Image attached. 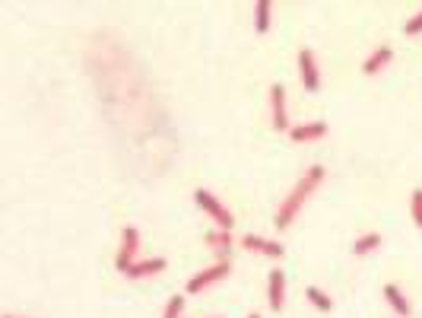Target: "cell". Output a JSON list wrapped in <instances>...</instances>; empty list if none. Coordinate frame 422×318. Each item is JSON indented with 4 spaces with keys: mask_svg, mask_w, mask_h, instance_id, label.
<instances>
[{
    "mask_svg": "<svg viewBox=\"0 0 422 318\" xmlns=\"http://www.w3.org/2000/svg\"><path fill=\"white\" fill-rule=\"evenodd\" d=\"M324 179H328V169H324L321 162H315V166L305 169V175L296 181V185H292V191L280 201V207H276V213H274V226L280 229V233L296 223V216L302 213V207L311 201V194L324 185Z\"/></svg>",
    "mask_w": 422,
    "mask_h": 318,
    "instance_id": "obj_1",
    "label": "cell"
},
{
    "mask_svg": "<svg viewBox=\"0 0 422 318\" xmlns=\"http://www.w3.org/2000/svg\"><path fill=\"white\" fill-rule=\"evenodd\" d=\"M410 216H413V223L422 229V188H416L413 198H410Z\"/></svg>",
    "mask_w": 422,
    "mask_h": 318,
    "instance_id": "obj_18",
    "label": "cell"
},
{
    "mask_svg": "<svg viewBox=\"0 0 422 318\" xmlns=\"http://www.w3.org/2000/svg\"><path fill=\"white\" fill-rule=\"evenodd\" d=\"M391 60H394V48H391V45H378V48L362 60V73H365V77H378V73L384 70Z\"/></svg>",
    "mask_w": 422,
    "mask_h": 318,
    "instance_id": "obj_10",
    "label": "cell"
},
{
    "mask_svg": "<svg viewBox=\"0 0 422 318\" xmlns=\"http://www.w3.org/2000/svg\"><path fill=\"white\" fill-rule=\"evenodd\" d=\"M203 242H207L210 248H213L216 255H220V261H232V248H235V235L229 233V229H210L207 235H203Z\"/></svg>",
    "mask_w": 422,
    "mask_h": 318,
    "instance_id": "obj_8",
    "label": "cell"
},
{
    "mask_svg": "<svg viewBox=\"0 0 422 318\" xmlns=\"http://www.w3.org/2000/svg\"><path fill=\"white\" fill-rule=\"evenodd\" d=\"M267 306L274 312H283L286 309V274L280 267H274L267 274Z\"/></svg>",
    "mask_w": 422,
    "mask_h": 318,
    "instance_id": "obj_7",
    "label": "cell"
},
{
    "mask_svg": "<svg viewBox=\"0 0 422 318\" xmlns=\"http://www.w3.org/2000/svg\"><path fill=\"white\" fill-rule=\"evenodd\" d=\"M168 267V261L166 258H140L137 265H134L131 270H127V280H143V277H156V274H162V270Z\"/></svg>",
    "mask_w": 422,
    "mask_h": 318,
    "instance_id": "obj_11",
    "label": "cell"
},
{
    "mask_svg": "<svg viewBox=\"0 0 422 318\" xmlns=\"http://www.w3.org/2000/svg\"><path fill=\"white\" fill-rule=\"evenodd\" d=\"M185 296L181 293H175L172 300H168V306H166V312H162V318H181V312H185Z\"/></svg>",
    "mask_w": 422,
    "mask_h": 318,
    "instance_id": "obj_17",
    "label": "cell"
},
{
    "mask_svg": "<svg viewBox=\"0 0 422 318\" xmlns=\"http://www.w3.org/2000/svg\"><path fill=\"white\" fill-rule=\"evenodd\" d=\"M404 32H406V36H422V10L416 13V16L406 19V23H404Z\"/></svg>",
    "mask_w": 422,
    "mask_h": 318,
    "instance_id": "obj_19",
    "label": "cell"
},
{
    "mask_svg": "<svg viewBox=\"0 0 422 318\" xmlns=\"http://www.w3.org/2000/svg\"><path fill=\"white\" fill-rule=\"evenodd\" d=\"M0 318H26V315H0Z\"/></svg>",
    "mask_w": 422,
    "mask_h": 318,
    "instance_id": "obj_20",
    "label": "cell"
},
{
    "mask_svg": "<svg viewBox=\"0 0 422 318\" xmlns=\"http://www.w3.org/2000/svg\"><path fill=\"white\" fill-rule=\"evenodd\" d=\"M229 274H232V261H216V265L197 270V274L190 277V280H188V293H194V296L203 293V290H210L213 283H222Z\"/></svg>",
    "mask_w": 422,
    "mask_h": 318,
    "instance_id": "obj_3",
    "label": "cell"
},
{
    "mask_svg": "<svg viewBox=\"0 0 422 318\" xmlns=\"http://www.w3.org/2000/svg\"><path fill=\"white\" fill-rule=\"evenodd\" d=\"M270 127L276 134L289 131V108H286V86L283 83H274L270 86Z\"/></svg>",
    "mask_w": 422,
    "mask_h": 318,
    "instance_id": "obj_5",
    "label": "cell"
},
{
    "mask_svg": "<svg viewBox=\"0 0 422 318\" xmlns=\"http://www.w3.org/2000/svg\"><path fill=\"white\" fill-rule=\"evenodd\" d=\"M298 80L308 92H318L321 90V70H318V58L311 48H302L298 51Z\"/></svg>",
    "mask_w": 422,
    "mask_h": 318,
    "instance_id": "obj_6",
    "label": "cell"
},
{
    "mask_svg": "<svg viewBox=\"0 0 422 318\" xmlns=\"http://www.w3.org/2000/svg\"><path fill=\"white\" fill-rule=\"evenodd\" d=\"M248 318H261V315H257V312H251V315H248Z\"/></svg>",
    "mask_w": 422,
    "mask_h": 318,
    "instance_id": "obj_21",
    "label": "cell"
},
{
    "mask_svg": "<svg viewBox=\"0 0 422 318\" xmlns=\"http://www.w3.org/2000/svg\"><path fill=\"white\" fill-rule=\"evenodd\" d=\"M194 204L200 207V211L216 223V229H229V233H232V226H235V213L229 211V207L222 204V201L216 198L213 191H207V188H197V191H194Z\"/></svg>",
    "mask_w": 422,
    "mask_h": 318,
    "instance_id": "obj_2",
    "label": "cell"
},
{
    "mask_svg": "<svg viewBox=\"0 0 422 318\" xmlns=\"http://www.w3.org/2000/svg\"><path fill=\"white\" fill-rule=\"evenodd\" d=\"M242 248H248V252H257V255H264L267 252V239L264 235H257V233H248V235H242V242H238Z\"/></svg>",
    "mask_w": 422,
    "mask_h": 318,
    "instance_id": "obj_16",
    "label": "cell"
},
{
    "mask_svg": "<svg viewBox=\"0 0 422 318\" xmlns=\"http://www.w3.org/2000/svg\"><path fill=\"white\" fill-rule=\"evenodd\" d=\"M381 242H384V235L381 233H365V235H359V239L352 242L350 252L356 255V258H365V255H372L375 248H381Z\"/></svg>",
    "mask_w": 422,
    "mask_h": 318,
    "instance_id": "obj_13",
    "label": "cell"
},
{
    "mask_svg": "<svg viewBox=\"0 0 422 318\" xmlns=\"http://www.w3.org/2000/svg\"><path fill=\"white\" fill-rule=\"evenodd\" d=\"M384 300H387V306H391L400 318H410L413 315V302L406 300V293L397 287V283H387V287H384Z\"/></svg>",
    "mask_w": 422,
    "mask_h": 318,
    "instance_id": "obj_12",
    "label": "cell"
},
{
    "mask_svg": "<svg viewBox=\"0 0 422 318\" xmlns=\"http://www.w3.org/2000/svg\"><path fill=\"white\" fill-rule=\"evenodd\" d=\"M137 261H140V233L134 226H124L121 229V248H118V258H114V267L121 274H127Z\"/></svg>",
    "mask_w": 422,
    "mask_h": 318,
    "instance_id": "obj_4",
    "label": "cell"
},
{
    "mask_svg": "<svg viewBox=\"0 0 422 318\" xmlns=\"http://www.w3.org/2000/svg\"><path fill=\"white\" fill-rule=\"evenodd\" d=\"M270 16H274V4L270 0H257L254 4V32L264 36L270 29Z\"/></svg>",
    "mask_w": 422,
    "mask_h": 318,
    "instance_id": "obj_14",
    "label": "cell"
},
{
    "mask_svg": "<svg viewBox=\"0 0 422 318\" xmlns=\"http://www.w3.org/2000/svg\"><path fill=\"white\" fill-rule=\"evenodd\" d=\"M305 300H308L318 312H333V300L324 293L321 287H308V290H305Z\"/></svg>",
    "mask_w": 422,
    "mask_h": 318,
    "instance_id": "obj_15",
    "label": "cell"
},
{
    "mask_svg": "<svg viewBox=\"0 0 422 318\" xmlns=\"http://www.w3.org/2000/svg\"><path fill=\"white\" fill-rule=\"evenodd\" d=\"M324 134H328V121H305V124L289 127L292 144H311V140H321Z\"/></svg>",
    "mask_w": 422,
    "mask_h": 318,
    "instance_id": "obj_9",
    "label": "cell"
}]
</instances>
